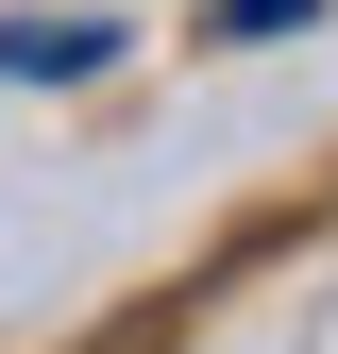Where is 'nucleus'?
Wrapping results in <instances>:
<instances>
[{
	"instance_id": "f257e3e1",
	"label": "nucleus",
	"mask_w": 338,
	"mask_h": 354,
	"mask_svg": "<svg viewBox=\"0 0 338 354\" xmlns=\"http://www.w3.org/2000/svg\"><path fill=\"white\" fill-rule=\"evenodd\" d=\"M102 51H118V17H17L0 34V84H84Z\"/></svg>"
},
{
	"instance_id": "f03ea898",
	"label": "nucleus",
	"mask_w": 338,
	"mask_h": 354,
	"mask_svg": "<svg viewBox=\"0 0 338 354\" xmlns=\"http://www.w3.org/2000/svg\"><path fill=\"white\" fill-rule=\"evenodd\" d=\"M305 17H321V0H220L203 34H220V51H271V34H305Z\"/></svg>"
}]
</instances>
